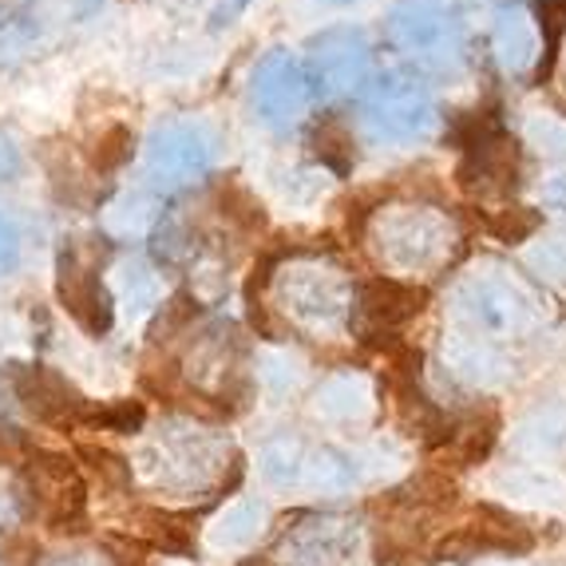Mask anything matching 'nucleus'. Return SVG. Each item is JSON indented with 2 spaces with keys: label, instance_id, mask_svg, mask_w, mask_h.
<instances>
[{
  "label": "nucleus",
  "instance_id": "obj_1",
  "mask_svg": "<svg viewBox=\"0 0 566 566\" xmlns=\"http://www.w3.org/2000/svg\"><path fill=\"white\" fill-rule=\"evenodd\" d=\"M388 44L424 76H463L472 64V32L455 0H400L388 12Z\"/></svg>",
  "mask_w": 566,
  "mask_h": 566
},
{
  "label": "nucleus",
  "instance_id": "obj_2",
  "mask_svg": "<svg viewBox=\"0 0 566 566\" xmlns=\"http://www.w3.org/2000/svg\"><path fill=\"white\" fill-rule=\"evenodd\" d=\"M218 155H222V135L214 123L195 115L167 119L143 143V182L155 195H179L207 179L218 167Z\"/></svg>",
  "mask_w": 566,
  "mask_h": 566
},
{
  "label": "nucleus",
  "instance_id": "obj_3",
  "mask_svg": "<svg viewBox=\"0 0 566 566\" xmlns=\"http://www.w3.org/2000/svg\"><path fill=\"white\" fill-rule=\"evenodd\" d=\"M360 123L377 143L420 147L440 132V107L432 87L412 72H388L360 92Z\"/></svg>",
  "mask_w": 566,
  "mask_h": 566
},
{
  "label": "nucleus",
  "instance_id": "obj_4",
  "mask_svg": "<svg viewBox=\"0 0 566 566\" xmlns=\"http://www.w3.org/2000/svg\"><path fill=\"white\" fill-rule=\"evenodd\" d=\"M368 238L377 242V254L388 265H397L405 274H424L436 265L452 262L460 234L448 214L436 207H420V202H405V207H380L373 214V230Z\"/></svg>",
  "mask_w": 566,
  "mask_h": 566
},
{
  "label": "nucleus",
  "instance_id": "obj_5",
  "mask_svg": "<svg viewBox=\"0 0 566 566\" xmlns=\"http://www.w3.org/2000/svg\"><path fill=\"white\" fill-rule=\"evenodd\" d=\"M302 64L317 99L360 95L373 80V40L360 24H329L310 36Z\"/></svg>",
  "mask_w": 566,
  "mask_h": 566
},
{
  "label": "nucleus",
  "instance_id": "obj_6",
  "mask_svg": "<svg viewBox=\"0 0 566 566\" xmlns=\"http://www.w3.org/2000/svg\"><path fill=\"white\" fill-rule=\"evenodd\" d=\"M313 84L305 76L302 56L290 48H270L254 67H250V112L262 127L277 135H290L302 127L313 107Z\"/></svg>",
  "mask_w": 566,
  "mask_h": 566
},
{
  "label": "nucleus",
  "instance_id": "obj_7",
  "mask_svg": "<svg viewBox=\"0 0 566 566\" xmlns=\"http://www.w3.org/2000/svg\"><path fill=\"white\" fill-rule=\"evenodd\" d=\"M515 179H520V147L500 123V115L480 112L472 135L463 139L460 187L475 199H488V195H507Z\"/></svg>",
  "mask_w": 566,
  "mask_h": 566
},
{
  "label": "nucleus",
  "instance_id": "obj_8",
  "mask_svg": "<svg viewBox=\"0 0 566 566\" xmlns=\"http://www.w3.org/2000/svg\"><path fill=\"white\" fill-rule=\"evenodd\" d=\"M282 305L293 322L333 325L349 313L353 290L340 277V270H329L310 254H297L282 274Z\"/></svg>",
  "mask_w": 566,
  "mask_h": 566
},
{
  "label": "nucleus",
  "instance_id": "obj_9",
  "mask_svg": "<svg viewBox=\"0 0 566 566\" xmlns=\"http://www.w3.org/2000/svg\"><path fill=\"white\" fill-rule=\"evenodd\" d=\"M455 317L468 325L463 337H507L531 317V302L495 274H475L455 290Z\"/></svg>",
  "mask_w": 566,
  "mask_h": 566
},
{
  "label": "nucleus",
  "instance_id": "obj_10",
  "mask_svg": "<svg viewBox=\"0 0 566 566\" xmlns=\"http://www.w3.org/2000/svg\"><path fill=\"white\" fill-rule=\"evenodd\" d=\"M535 547V535L523 527L515 515L500 507H480L472 520H463L452 535H444V543L436 547L440 563H475L488 555H527Z\"/></svg>",
  "mask_w": 566,
  "mask_h": 566
},
{
  "label": "nucleus",
  "instance_id": "obj_11",
  "mask_svg": "<svg viewBox=\"0 0 566 566\" xmlns=\"http://www.w3.org/2000/svg\"><path fill=\"white\" fill-rule=\"evenodd\" d=\"M420 310H424V290H416L400 277H377V282L353 290L349 329L360 340H377L408 325Z\"/></svg>",
  "mask_w": 566,
  "mask_h": 566
},
{
  "label": "nucleus",
  "instance_id": "obj_12",
  "mask_svg": "<svg viewBox=\"0 0 566 566\" xmlns=\"http://www.w3.org/2000/svg\"><path fill=\"white\" fill-rule=\"evenodd\" d=\"M60 302L95 337L112 329V293L80 245H64V254H60Z\"/></svg>",
  "mask_w": 566,
  "mask_h": 566
},
{
  "label": "nucleus",
  "instance_id": "obj_13",
  "mask_svg": "<svg viewBox=\"0 0 566 566\" xmlns=\"http://www.w3.org/2000/svg\"><path fill=\"white\" fill-rule=\"evenodd\" d=\"M491 48L507 76H527L535 67L543 72V36L523 9H500L491 24Z\"/></svg>",
  "mask_w": 566,
  "mask_h": 566
},
{
  "label": "nucleus",
  "instance_id": "obj_14",
  "mask_svg": "<svg viewBox=\"0 0 566 566\" xmlns=\"http://www.w3.org/2000/svg\"><path fill=\"white\" fill-rule=\"evenodd\" d=\"M495 436H500V416H495V412L468 416V420L452 424V432H448L444 444L432 448V452H436L432 468H436V472H448V468H472V463H480L483 455L491 452Z\"/></svg>",
  "mask_w": 566,
  "mask_h": 566
},
{
  "label": "nucleus",
  "instance_id": "obj_15",
  "mask_svg": "<svg viewBox=\"0 0 566 566\" xmlns=\"http://www.w3.org/2000/svg\"><path fill=\"white\" fill-rule=\"evenodd\" d=\"M515 444L527 455H555L566 448V405L547 400V405L531 408L515 428Z\"/></svg>",
  "mask_w": 566,
  "mask_h": 566
},
{
  "label": "nucleus",
  "instance_id": "obj_16",
  "mask_svg": "<svg viewBox=\"0 0 566 566\" xmlns=\"http://www.w3.org/2000/svg\"><path fill=\"white\" fill-rule=\"evenodd\" d=\"M448 365H452L455 377L472 380V385H491V380L503 377V360L491 353V345L463 337V333H455L452 345H448Z\"/></svg>",
  "mask_w": 566,
  "mask_h": 566
},
{
  "label": "nucleus",
  "instance_id": "obj_17",
  "mask_svg": "<svg viewBox=\"0 0 566 566\" xmlns=\"http://www.w3.org/2000/svg\"><path fill=\"white\" fill-rule=\"evenodd\" d=\"M262 527H265V507L254 500H245V503H238V507H230L227 515L214 523L210 538H214V547H222V551H242V547H250V543H258Z\"/></svg>",
  "mask_w": 566,
  "mask_h": 566
},
{
  "label": "nucleus",
  "instance_id": "obj_18",
  "mask_svg": "<svg viewBox=\"0 0 566 566\" xmlns=\"http://www.w3.org/2000/svg\"><path fill=\"white\" fill-rule=\"evenodd\" d=\"M365 380L353 377V373H340V377H329L317 392V412L329 416V420H353V416L365 412Z\"/></svg>",
  "mask_w": 566,
  "mask_h": 566
},
{
  "label": "nucleus",
  "instance_id": "obj_19",
  "mask_svg": "<svg viewBox=\"0 0 566 566\" xmlns=\"http://www.w3.org/2000/svg\"><path fill=\"white\" fill-rule=\"evenodd\" d=\"M40 40V24L32 12H0V67H12L29 56Z\"/></svg>",
  "mask_w": 566,
  "mask_h": 566
},
{
  "label": "nucleus",
  "instance_id": "obj_20",
  "mask_svg": "<svg viewBox=\"0 0 566 566\" xmlns=\"http://www.w3.org/2000/svg\"><path fill=\"white\" fill-rule=\"evenodd\" d=\"M258 463H262V475L274 488H290V483H297L305 475V452L297 440H270Z\"/></svg>",
  "mask_w": 566,
  "mask_h": 566
},
{
  "label": "nucleus",
  "instance_id": "obj_21",
  "mask_svg": "<svg viewBox=\"0 0 566 566\" xmlns=\"http://www.w3.org/2000/svg\"><path fill=\"white\" fill-rule=\"evenodd\" d=\"M500 483L511 491V495H520V500H531V503H551V507H558V503H566V488H563V480H555V475H547V472H543V468H520V472L500 475Z\"/></svg>",
  "mask_w": 566,
  "mask_h": 566
},
{
  "label": "nucleus",
  "instance_id": "obj_22",
  "mask_svg": "<svg viewBox=\"0 0 566 566\" xmlns=\"http://www.w3.org/2000/svg\"><path fill=\"white\" fill-rule=\"evenodd\" d=\"M305 472H310V480L325 491H345L357 483V463H353V455H345V452H317L310 463H305Z\"/></svg>",
  "mask_w": 566,
  "mask_h": 566
},
{
  "label": "nucleus",
  "instance_id": "obj_23",
  "mask_svg": "<svg viewBox=\"0 0 566 566\" xmlns=\"http://www.w3.org/2000/svg\"><path fill=\"white\" fill-rule=\"evenodd\" d=\"M24 250H29V238H24L20 218L0 207V282H9L24 265Z\"/></svg>",
  "mask_w": 566,
  "mask_h": 566
},
{
  "label": "nucleus",
  "instance_id": "obj_24",
  "mask_svg": "<svg viewBox=\"0 0 566 566\" xmlns=\"http://www.w3.org/2000/svg\"><path fill=\"white\" fill-rule=\"evenodd\" d=\"M531 262H535L547 277H563L566 282V238H547V242H538Z\"/></svg>",
  "mask_w": 566,
  "mask_h": 566
},
{
  "label": "nucleus",
  "instance_id": "obj_25",
  "mask_svg": "<svg viewBox=\"0 0 566 566\" xmlns=\"http://www.w3.org/2000/svg\"><path fill=\"white\" fill-rule=\"evenodd\" d=\"M32 566H119L112 555H104V551H56V555H40Z\"/></svg>",
  "mask_w": 566,
  "mask_h": 566
},
{
  "label": "nucleus",
  "instance_id": "obj_26",
  "mask_svg": "<svg viewBox=\"0 0 566 566\" xmlns=\"http://www.w3.org/2000/svg\"><path fill=\"white\" fill-rule=\"evenodd\" d=\"M20 170H24V151L17 147L12 135L0 132V187H4V182H17Z\"/></svg>",
  "mask_w": 566,
  "mask_h": 566
},
{
  "label": "nucleus",
  "instance_id": "obj_27",
  "mask_svg": "<svg viewBox=\"0 0 566 566\" xmlns=\"http://www.w3.org/2000/svg\"><path fill=\"white\" fill-rule=\"evenodd\" d=\"M262 377L270 380V385L277 388V392H285V388H293V380H297V373H293V365L285 357H270L262 368Z\"/></svg>",
  "mask_w": 566,
  "mask_h": 566
},
{
  "label": "nucleus",
  "instance_id": "obj_28",
  "mask_svg": "<svg viewBox=\"0 0 566 566\" xmlns=\"http://www.w3.org/2000/svg\"><path fill=\"white\" fill-rule=\"evenodd\" d=\"M250 4H254V0H218L210 24H214V29H227V24H234V20L242 17V12L250 9Z\"/></svg>",
  "mask_w": 566,
  "mask_h": 566
}]
</instances>
